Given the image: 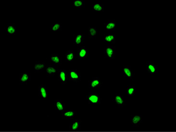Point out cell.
I'll use <instances>...</instances> for the list:
<instances>
[{
    "instance_id": "obj_1",
    "label": "cell",
    "mask_w": 176,
    "mask_h": 132,
    "mask_svg": "<svg viewBox=\"0 0 176 132\" xmlns=\"http://www.w3.org/2000/svg\"><path fill=\"white\" fill-rule=\"evenodd\" d=\"M88 103L91 105H100L101 103L102 98L98 94L94 92L89 93L86 97Z\"/></svg>"
},
{
    "instance_id": "obj_2",
    "label": "cell",
    "mask_w": 176,
    "mask_h": 132,
    "mask_svg": "<svg viewBox=\"0 0 176 132\" xmlns=\"http://www.w3.org/2000/svg\"><path fill=\"white\" fill-rule=\"evenodd\" d=\"M105 57L110 59H114L115 58V47L114 46H110L105 47L104 51Z\"/></svg>"
},
{
    "instance_id": "obj_3",
    "label": "cell",
    "mask_w": 176,
    "mask_h": 132,
    "mask_svg": "<svg viewBox=\"0 0 176 132\" xmlns=\"http://www.w3.org/2000/svg\"><path fill=\"white\" fill-rule=\"evenodd\" d=\"M68 78L72 81L78 82L81 79V74L78 72L77 70L70 69L69 71Z\"/></svg>"
},
{
    "instance_id": "obj_4",
    "label": "cell",
    "mask_w": 176,
    "mask_h": 132,
    "mask_svg": "<svg viewBox=\"0 0 176 132\" xmlns=\"http://www.w3.org/2000/svg\"><path fill=\"white\" fill-rule=\"evenodd\" d=\"M39 96L41 100H45L48 99L50 96V93L47 90L46 85H40L39 87Z\"/></svg>"
},
{
    "instance_id": "obj_5",
    "label": "cell",
    "mask_w": 176,
    "mask_h": 132,
    "mask_svg": "<svg viewBox=\"0 0 176 132\" xmlns=\"http://www.w3.org/2000/svg\"><path fill=\"white\" fill-rule=\"evenodd\" d=\"M147 73L150 75H154L157 74L158 70V66L152 62H147L146 64Z\"/></svg>"
},
{
    "instance_id": "obj_6",
    "label": "cell",
    "mask_w": 176,
    "mask_h": 132,
    "mask_svg": "<svg viewBox=\"0 0 176 132\" xmlns=\"http://www.w3.org/2000/svg\"><path fill=\"white\" fill-rule=\"evenodd\" d=\"M49 61L52 65H61L62 64V57L58 54H52L49 57Z\"/></svg>"
},
{
    "instance_id": "obj_7",
    "label": "cell",
    "mask_w": 176,
    "mask_h": 132,
    "mask_svg": "<svg viewBox=\"0 0 176 132\" xmlns=\"http://www.w3.org/2000/svg\"><path fill=\"white\" fill-rule=\"evenodd\" d=\"M103 82L100 77H93L89 81V85L90 89H99L101 87Z\"/></svg>"
},
{
    "instance_id": "obj_8",
    "label": "cell",
    "mask_w": 176,
    "mask_h": 132,
    "mask_svg": "<svg viewBox=\"0 0 176 132\" xmlns=\"http://www.w3.org/2000/svg\"><path fill=\"white\" fill-rule=\"evenodd\" d=\"M113 100L119 107H123V106H125V101L122 93L115 95L113 97Z\"/></svg>"
},
{
    "instance_id": "obj_9",
    "label": "cell",
    "mask_w": 176,
    "mask_h": 132,
    "mask_svg": "<svg viewBox=\"0 0 176 132\" xmlns=\"http://www.w3.org/2000/svg\"><path fill=\"white\" fill-rule=\"evenodd\" d=\"M58 77L59 80H60L62 84H65L69 79L68 72L65 70H59L58 72Z\"/></svg>"
},
{
    "instance_id": "obj_10",
    "label": "cell",
    "mask_w": 176,
    "mask_h": 132,
    "mask_svg": "<svg viewBox=\"0 0 176 132\" xmlns=\"http://www.w3.org/2000/svg\"><path fill=\"white\" fill-rule=\"evenodd\" d=\"M85 36L82 34H76L74 35L73 45L75 46H81L84 41Z\"/></svg>"
},
{
    "instance_id": "obj_11",
    "label": "cell",
    "mask_w": 176,
    "mask_h": 132,
    "mask_svg": "<svg viewBox=\"0 0 176 132\" xmlns=\"http://www.w3.org/2000/svg\"><path fill=\"white\" fill-rule=\"evenodd\" d=\"M123 74L125 77L127 78L132 79L134 76L133 70L132 69L131 66L128 65H125L123 67Z\"/></svg>"
},
{
    "instance_id": "obj_12",
    "label": "cell",
    "mask_w": 176,
    "mask_h": 132,
    "mask_svg": "<svg viewBox=\"0 0 176 132\" xmlns=\"http://www.w3.org/2000/svg\"><path fill=\"white\" fill-rule=\"evenodd\" d=\"M77 57L78 58L84 59L89 57V52L88 49L85 46L81 47V48L78 49Z\"/></svg>"
},
{
    "instance_id": "obj_13",
    "label": "cell",
    "mask_w": 176,
    "mask_h": 132,
    "mask_svg": "<svg viewBox=\"0 0 176 132\" xmlns=\"http://www.w3.org/2000/svg\"><path fill=\"white\" fill-rule=\"evenodd\" d=\"M82 121L79 119H75L71 123L69 130L70 131H78L81 130V122Z\"/></svg>"
},
{
    "instance_id": "obj_14",
    "label": "cell",
    "mask_w": 176,
    "mask_h": 132,
    "mask_svg": "<svg viewBox=\"0 0 176 132\" xmlns=\"http://www.w3.org/2000/svg\"><path fill=\"white\" fill-rule=\"evenodd\" d=\"M104 26L106 31H114L116 27V21L115 20H108L107 22L104 23Z\"/></svg>"
},
{
    "instance_id": "obj_15",
    "label": "cell",
    "mask_w": 176,
    "mask_h": 132,
    "mask_svg": "<svg viewBox=\"0 0 176 132\" xmlns=\"http://www.w3.org/2000/svg\"><path fill=\"white\" fill-rule=\"evenodd\" d=\"M142 121V116L139 115H134L131 119V123L133 126L137 127L140 126Z\"/></svg>"
},
{
    "instance_id": "obj_16",
    "label": "cell",
    "mask_w": 176,
    "mask_h": 132,
    "mask_svg": "<svg viewBox=\"0 0 176 132\" xmlns=\"http://www.w3.org/2000/svg\"><path fill=\"white\" fill-rule=\"evenodd\" d=\"M54 107L56 110L60 113H64L65 108V104L61 100H56L54 101Z\"/></svg>"
},
{
    "instance_id": "obj_17",
    "label": "cell",
    "mask_w": 176,
    "mask_h": 132,
    "mask_svg": "<svg viewBox=\"0 0 176 132\" xmlns=\"http://www.w3.org/2000/svg\"><path fill=\"white\" fill-rule=\"evenodd\" d=\"M31 74L29 73H20L19 76L20 83L21 84H27L31 80Z\"/></svg>"
},
{
    "instance_id": "obj_18",
    "label": "cell",
    "mask_w": 176,
    "mask_h": 132,
    "mask_svg": "<svg viewBox=\"0 0 176 132\" xmlns=\"http://www.w3.org/2000/svg\"><path fill=\"white\" fill-rule=\"evenodd\" d=\"M5 31L9 35H14L16 32V27L15 24H8L5 27Z\"/></svg>"
},
{
    "instance_id": "obj_19",
    "label": "cell",
    "mask_w": 176,
    "mask_h": 132,
    "mask_svg": "<svg viewBox=\"0 0 176 132\" xmlns=\"http://www.w3.org/2000/svg\"><path fill=\"white\" fill-rule=\"evenodd\" d=\"M46 73L48 76H55L58 72L57 66H53V65L46 66Z\"/></svg>"
},
{
    "instance_id": "obj_20",
    "label": "cell",
    "mask_w": 176,
    "mask_h": 132,
    "mask_svg": "<svg viewBox=\"0 0 176 132\" xmlns=\"http://www.w3.org/2000/svg\"><path fill=\"white\" fill-rule=\"evenodd\" d=\"M76 112L72 109L65 111L62 113V118L64 119H72L76 115Z\"/></svg>"
},
{
    "instance_id": "obj_21",
    "label": "cell",
    "mask_w": 176,
    "mask_h": 132,
    "mask_svg": "<svg viewBox=\"0 0 176 132\" xmlns=\"http://www.w3.org/2000/svg\"><path fill=\"white\" fill-rule=\"evenodd\" d=\"M46 64L45 62H36L34 65V69L36 72H40L42 70L46 68Z\"/></svg>"
},
{
    "instance_id": "obj_22",
    "label": "cell",
    "mask_w": 176,
    "mask_h": 132,
    "mask_svg": "<svg viewBox=\"0 0 176 132\" xmlns=\"http://www.w3.org/2000/svg\"><path fill=\"white\" fill-rule=\"evenodd\" d=\"M103 40L105 42L107 43H115V35L113 34H107L104 35Z\"/></svg>"
},
{
    "instance_id": "obj_23",
    "label": "cell",
    "mask_w": 176,
    "mask_h": 132,
    "mask_svg": "<svg viewBox=\"0 0 176 132\" xmlns=\"http://www.w3.org/2000/svg\"><path fill=\"white\" fill-rule=\"evenodd\" d=\"M65 59L68 62H72L75 59V54L74 52L71 50L66 52L65 55Z\"/></svg>"
},
{
    "instance_id": "obj_24",
    "label": "cell",
    "mask_w": 176,
    "mask_h": 132,
    "mask_svg": "<svg viewBox=\"0 0 176 132\" xmlns=\"http://www.w3.org/2000/svg\"><path fill=\"white\" fill-rule=\"evenodd\" d=\"M93 11L95 12H101L104 11V5L102 3H94L92 6Z\"/></svg>"
},
{
    "instance_id": "obj_25",
    "label": "cell",
    "mask_w": 176,
    "mask_h": 132,
    "mask_svg": "<svg viewBox=\"0 0 176 132\" xmlns=\"http://www.w3.org/2000/svg\"><path fill=\"white\" fill-rule=\"evenodd\" d=\"M73 2V7L76 8L84 7L85 6V1L84 0H74Z\"/></svg>"
},
{
    "instance_id": "obj_26",
    "label": "cell",
    "mask_w": 176,
    "mask_h": 132,
    "mask_svg": "<svg viewBox=\"0 0 176 132\" xmlns=\"http://www.w3.org/2000/svg\"><path fill=\"white\" fill-rule=\"evenodd\" d=\"M98 33L97 28L94 27H89V37L90 39H93L95 38L96 34Z\"/></svg>"
},
{
    "instance_id": "obj_27",
    "label": "cell",
    "mask_w": 176,
    "mask_h": 132,
    "mask_svg": "<svg viewBox=\"0 0 176 132\" xmlns=\"http://www.w3.org/2000/svg\"><path fill=\"white\" fill-rule=\"evenodd\" d=\"M136 92V89L134 85L128 86L127 89V94L128 96H134Z\"/></svg>"
},
{
    "instance_id": "obj_28",
    "label": "cell",
    "mask_w": 176,
    "mask_h": 132,
    "mask_svg": "<svg viewBox=\"0 0 176 132\" xmlns=\"http://www.w3.org/2000/svg\"><path fill=\"white\" fill-rule=\"evenodd\" d=\"M52 31L56 32L60 30L61 28V24L60 23H53L50 27Z\"/></svg>"
}]
</instances>
